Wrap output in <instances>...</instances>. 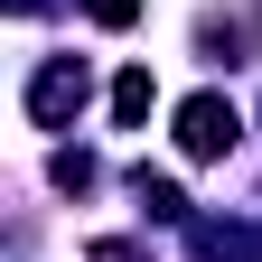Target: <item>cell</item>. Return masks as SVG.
<instances>
[{
	"mask_svg": "<svg viewBox=\"0 0 262 262\" xmlns=\"http://www.w3.org/2000/svg\"><path fill=\"white\" fill-rule=\"evenodd\" d=\"M234 141H244V113L225 103V94H187L178 103V150L187 159H225Z\"/></svg>",
	"mask_w": 262,
	"mask_h": 262,
	"instance_id": "obj_1",
	"label": "cell"
},
{
	"mask_svg": "<svg viewBox=\"0 0 262 262\" xmlns=\"http://www.w3.org/2000/svg\"><path fill=\"white\" fill-rule=\"evenodd\" d=\"M75 113H84V66L75 56H47L38 75H28V122H38V131H66Z\"/></svg>",
	"mask_w": 262,
	"mask_h": 262,
	"instance_id": "obj_2",
	"label": "cell"
},
{
	"mask_svg": "<svg viewBox=\"0 0 262 262\" xmlns=\"http://www.w3.org/2000/svg\"><path fill=\"white\" fill-rule=\"evenodd\" d=\"M150 103H159V94H150V66H122V75H113V122H122V131H141Z\"/></svg>",
	"mask_w": 262,
	"mask_h": 262,
	"instance_id": "obj_3",
	"label": "cell"
},
{
	"mask_svg": "<svg viewBox=\"0 0 262 262\" xmlns=\"http://www.w3.org/2000/svg\"><path fill=\"white\" fill-rule=\"evenodd\" d=\"M131 196H141V215H150V225H187V196H178L169 178H150V169H141V178H131Z\"/></svg>",
	"mask_w": 262,
	"mask_h": 262,
	"instance_id": "obj_4",
	"label": "cell"
},
{
	"mask_svg": "<svg viewBox=\"0 0 262 262\" xmlns=\"http://www.w3.org/2000/svg\"><path fill=\"white\" fill-rule=\"evenodd\" d=\"M56 187H94V159L84 150H56Z\"/></svg>",
	"mask_w": 262,
	"mask_h": 262,
	"instance_id": "obj_5",
	"label": "cell"
},
{
	"mask_svg": "<svg viewBox=\"0 0 262 262\" xmlns=\"http://www.w3.org/2000/svg\"><path fill=\"white\" fill-rule=\"evenodd\" d=\"M84 10L103 19V28H131V19H141V0H84Z\"/></svg>",
	"mask_w": 262,
	"mask_h": 262,
	"instance_id": "obj_6",
	"label": "cell"
}]
</instances>
